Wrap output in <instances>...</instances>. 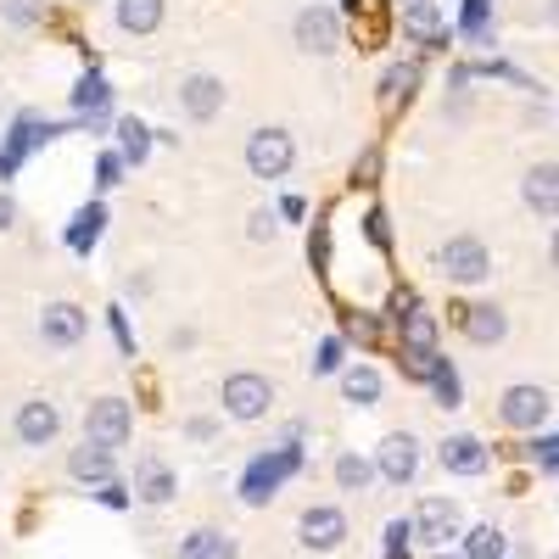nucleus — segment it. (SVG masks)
Listing matches in <instances>:
<instances>
[{"instance_id": "473e14b6", "label": "nucleus", "mask_w": 559, "mask_h": 559, "mask_svg": "<svg viewBox=\"0 0 559 559\" xmlns=\"http://www.w3.org/2000/svg\"><path fill=\"white\" fill-rule=\"evenodd\" d=\"M464 34L487 39V0H464Z\"/></svg>"}, {"instance_id": "f704fd0d", "label": "nucleus", "mask_w": 559, "mask_h": 559, "mask_svg": "<svg viewBox=\"0 0 559 559\" xmlns=\"http://www.w3.org/2000/svg\"><path fill=\"white\" fill-rule=\"evenodd\" d=\"M532 453L543 459V471H548V476H559V437H543V442H532Z\"/></svg>"}, {"instance_id": "79ce46f5", "label": "nucleus", "mask_w": 559, "mask_h": 559, "mask_svg": "<svg viewBox=\"0 0 559 559\" xmlns=\"http://www.w3.org/2000/svg\"><path fill=\"white\" fill-rule=\"evenodd\" d=\"M548 17H554V23H559V0H548Z\"/></svg>"}, {"instance_id": "9d476101", "label": "nucleus", "mask_w": 559, "mask_h": 559, "mask_svg": "<svg viewBox=\"0 0 559 559\" xmlns=\"http://www.w3.org/2000/svg\"><path fill=\"white\" fill-rule=\"evenodd\" d=\"M297 45L308 57H331L336 45H342V23H336V12L331 7H308L302 17H297Z\"/></svg>"}, {"instance_id": "6ab92c4d", "label": "nucleus", "mask_w": 559, "mask_h": 559, "mask_svg": "<svg viewBox=\"0 0 559 559\" xmlns=\"http://www.w3.org/2000/svg\"><path fill=\"white\" fill-rule=\"evenodd\" d=\"M179 559H236V537L218 532V526H197L179 543Z\"/></svg>"}, {"instance_id": "aec40b11", "label": "nucleus", "mask_w": 559, "mask_h": 559, "mask_svg": "<svg viewBox=\"0 0 559 559\" xmlns=\"http://www.w3.org/2000/svg\"><path fill=\"white\" fill-rule=\"evenodd\" d=\"M464 336L481 342V347L503 342V336H509V319H503V308H498V302H476L471 313H464Z\"/></svg>"}, {"instance_id": "ea45409f", "label": "nucleus", "mask_w": 559, "mask_h": 559, "mask_svg": "<svg viewBox=\"0 0 559 559\" xmlns=\"http://www.w3.org/2000/svg\"><path fill=\"white\" fill-rule=\"evenodd\" d=\"M12 218H17V207H12V197H0V229H12Z\"/></svg>"}, {"instance_id": "9b49d317", "label": "nucleus", "mask_w": 559, "mask_h": 559, "mask_svg": "<svg viewBox=\"0 0 559 559\" xmlns=\"http://www.w3.org/2000/svg\"><path fill=\"white\" fill-rule=\"evenodd\" d=\"M414 532H419V543L448 548V537H459V503L453 498H426L414 509Z\"/></svg>"}, {"instance_id": "f257e3e1", "label": "nucleus", "mask_w": 559, "mask_h": 559, "mask_svg": "<svg viewBox=\"0 0 559 559\" xmlns=\"http://www.w3.org/2000/svg\"><path fill=\"white\" fill-rule=\"evenodd\" d=\"M297 464H302V448H274V453H258L247 464V476H241V498L247 503H269L280 492V481L297 476Z\"/></svg>"}, {"instance_id": "a211bd4d", "label": "nucleus", "mask_w": 559, "mask_h": 559, "mask_svg": "<svg viewBox=\"0 0 559 559\" xmlns=\"http://www.w3.org/2000/svg\"><path fill=\"white\" fill-rule=\"evenodd\" d=\"M403 34L419 39V45H442V12H437V0H408V7H403Z\"/></svg>"}, {"instance_id": "72a5a7b5", "label": "nucleus", "mask_w": 559, "mask_h": 559, "mask_svg": "<svg viewBox=\"0 0 559 559\" xmlns=\"http://www.w3.org/2000/svg\"><path fill=\"white\" fill-rule=\"evenodd\" d=\"M0 12H7V23H17V28H28V23L39 17V0H7V7H0Z\"/></svg>"}, {"instance_id": "f03ea898", "label": "nucleus", "mask_w": 559, "mask_h": 559, "mask_svg": "<svg viewBox=\"0 0 559 559\" xmlns=\"http://www.w3.org/2000/svg\"><path fill=\"white\" fill-rule=\"evenodd\" d=\"M129 437H134V414H129L123 397H96V403L84 408V442H96V448L118 453Z\"/></svg>"}, {"instance_id": "1a4fd4ad", "label": "nucleus", "mask_w": 559, "mask_h": 559, "mask_svg": "<svg viewBox=\"0 0 559 559\" xmlns=\"http://www.w3.org/2000/svg\"><path fill=\"white\" fill-rule=\"evenodd\" d=\"M84 308L79 302H45V313H39V342L45 347H79L84 342Z\"/></svg>"}, {"instance_id": "393cba45", "label": "nucleus", "mask_w": 559, "mask_h": 559, "mask_svg": "<svg viewBox=\"0 0 559 559\" xmlns=\"http://www.w3.org/2000/svg\"><path fill=\"white\" fill-rule=\"evenodd\" d=\"M107 102H112V90L102 84V73H96V68H90V73L79 79V90H73V107L96 118V112H107Z\"/></svg>"}, {"instance_id": "f3484780", "label": "nucleus", "mask_w": 559, "mask_h": 559, "mask_svg": "<svg viewBox=\"0 0 559 559\" xmlns=\"http://www.w3.org/2000/svg\"><path fill=\"white\" fill-rule=\"evenodd\" d=\"M68 476H73V481H96V487H107V481H112V453L96 448V442L73 448V453H68Z\"/></svg>"}, {"instance_id": "b1692460", "label": "nucleus", "mask_w": 559, "mask_h": 559, "mask_svg": "<svg viewBox=\"0 0 559 559\" xmlns=\"http://www.w3.org/2000/svg\"><path fill=\"white\" fill-rule=\"evenodd\" d=\"M509 554V537L498 526H471L464 532V559H503Z\"/></svg>"}, {"instance_id": "20e7f679", "label": "nucleus", "mask_w": 559, "mask_h": 559, "mask_svg": "<svg viewBox=\"0 0 559 559\" xmlns=\"http://www.w3.org/2000/svg\"><path fill=\"white\" fill-rule=\"evenodd\" d=\"M297 543L308 548V554H331V548H342L347 543V515L336 503H308L302 509V521H297Z\"/></svg>"}, {"instance_id": "2eb2a0df", "label": "nucleus", "mask_w": 559, "mask_h": 559, "mask_svg": "<svg viewBox=\"0 0 559 559\" xmlns=\"http://www.w3.org/2000/svg\"><path fill=\"white\" fill-rule=\"evenodd\" d=\"M521 202H526L532 213H543V218L559 213V163H537V168H526V179H521Z\"/></svg>"}, {"instance_id": "4c0bfd02", "label": "nucleus", "mask_w": 559, "mask_h": 559, "mask_svg": "<svg viewBox=\"0 0 559 559\" xmlns=\"http://www.w3.org/2000/svg\"><path fill=\"white\" fill-rule=\"evenodd\" d=\"M364 224H369V241H376V247H386V213H369Z\"/></svg>"}, {"instance_id": "2f4dec72", "label": "nucleus", "mask_w": 559, "mask_h": 559, "mask_svg": "<svg viewBox=\"0 0 559 559\" xmlns=\"http://www.w3.org/2000/svg\"><path fill=\"white\" fill-rule=\"evenodd\" d=\"M313 369H319V376H336V369H342V342H336V336H324V342H319Z\"/></svg>"}, {"instance_id": "c85d7f7f", "label": "nucleus", "mask_w": 559, "mask_h": 559, "mask_svg": "<svg viewBox=\"0 0 559 559\" xmlns=\"http://www.w3.org/2000/svg\"><path fill=\"white\" fill-rule=\"evenodd\" d=\"M118 134H123V163H146V152H152V129L146 123H118Z\"/></svg>"}, {"instance_id": "c03bdc74", "label": "nucleus", "mask_w": 559, "mask_h": 559, "mask_svg": "<svg viewBox=\"0 0 559 559\" xmlns=\"http://www.w3.org/2000/svg\"><path fill=\"white\" fill-rule=\"evenodd\" d=\"M554 559H559V554H554Z\"/></svg>"}, {"instance_id": "c756f323", "label": "nucleus", "mask_w": 559, "mask_h": 559, "mask_svg": "<svg viewBox=\"0 0 559 559\" xmlns=\"http://www.w3.org/2000/svg\"><path fill=\"white\" fill-rule=\"evenodd\" d=\"M408 543H419L414 521H386V559H408Z\"/></svg>"}, {"instance_id": "f8f14e48", "label": "nucleus", "mask_w": 559, "mask_h": 559, "mask_svg": "<svg viewBox=\"0 0 559 559\" xmlns=\"http://www.w3.org/2000/svg\"><path fill=\"white\" fill-rule=\"evenodd\" d=\"M57 431H62L57 403L28 397V403L17 408V442H23V448H45V442H57Z\"/></svg>"}, {"instance_id": "4468645a", "label": "nucleus", "mask_w": 559, "mask_h": 559, "mask_svg": "<svg viewBox=\"0 0 559 559\" xmlns=\"http://www.w3.org/2000/svg\"><path fill=\"white\" fill-rule=\"evenodd\" d=\"M179 107L191 112L197 123L218 118V112H224V79H213V73H191V79L179 84Z\"/></svg>"}, {"instance_id": "7c9ffc66", "label": "nucleus", "mask_w": 559, "mask_h": 559, "mask_svg": "<svg viewBox=\"0 0 559 559\" xmlns=\"http://www.w3.org/2000/svg\"><path fill=\"white\" fill-rule=\"evenodd\" d=\"M414 84H419V68H414V62H403V68H392V73H386V84H381V90H386V102H397V96H408Z\"/></svg>"}, {"instance_id": "58836bf2", "label": "nucleus", "mask_w": 559, "mask_h": 559, "mask_svg": "<svg viewBox=\"0 0 559 559\" xmlns=\"http://www.w3.org/2000/svg\"><path fill=\"white\" fill-rule=\"evenodd\" d=\"M252 236H258V241L274 236V218H269V213H252Z\"/></svg>"}, {"instance_id": "423d86ee", "label": "nucleus", "mask_w": 559, "mask_h": 559, "mask_svg": "<svg viewBox=\"0 0 559 559\" xmlns=\"http://www.w3.org/2000/svg\"><path fill=\"white\" fill-rule=\"evenodd\" d=\"M437 263H442L448 280H459V286H476V280H487V269H492V258H487V247L476 236H453L437 252Z\"/></svg>"}, {"instance_id": "4be33fe9", "label": "nucleus", "mask_w": 559, "mask_h": 559, "mask_svg": "<svg viewBox=\"0 0 559 559\" xmlns=\"http://www.w3.org/2000/svg\"><path fill=\"white\" fill-rule=\"evenodd\" d=\"M163 23V0H118V28L123 34H152Z\"/></svg>"}, {"instance_id": "dca6fc26", "label": "nucleus", "mask_w": 559, "mask_h": 559, "mask_svg": "<svg viewBox=\"0 0 559 559\" xmlns=\"http://www.w3.org/2000/svg\"><path fill=\"white\" fill-rule=\"evenodd\" d=\"M442 471H453V476H481V471H487V448H481V437H471V431L442 437Z\"/></svg>"}, {"instance_id": "0eeeda50", "label": "nucleus", "mask_w": 559, "mask_h": 559, "mask_svg": "<svg viewBox=\"0 0 559 559\" xmlns=\"http://www.w3.org/2000/svg\"><path fill=\"white\" fill-rule=\"evenodd\" d=\"M403 319V358L414 364V376H431V358H437V319L426 313V308H414L408 302V313H397Z\"/></svg>"}, {"instance_id": "a878e982", "label": "nucleus", "mask_w": 559, "mask_h": 559, "mask_svg": "<svg viewBox=\"0 0 559 559\" xmlns=\"http://www.w3.org/2000/svg\"><path fill=\"white\" fill-rule=\"evenodd\" d=\"M369 481H376V464H369V459H358V453H342L336 459V487L342 492H364Z\"/></svg>"}, {"instance_id": "c9c22d12", "label": "nucleus", "mask_w": 559, "mask_h": 559, "mask_svg": "<svg viewBox=\"0 0 559 559\" xmlns=\"http://www.w3.org/2000/svg\"><path fill=\"white\" fill-rule=\"evenodd\" d=\"M96 174H102V185H118V174H123V157H118V152H107Z\"/></svg>"}, {"instance_id": "e433bc0d", "label": "nucleus", "mask_w": 559, "mask_h": 559, "mask_svg": "<svg viewBox=\"0 0 559 559\" xmlns=\"http://www.w3.org/2000/svg\"><path fill=\"white\" fill-rule=\"evenodd\" d=\"M96 498H102V503H107V509H123V503H129V492H123V487H118V481H107V487H102V492H96Z\"/></svg>"}, {"instance_id": "5701e85b", "label": "nucleus", "mask_w": 559, "mask_h": 559, "mask_svg": "<svg viewBox=\"0 0 559 559\" xmlns=\"http://www.w3.org/2000/svg\"><path fill=\"white\" fill-rule=\"evenodd\" d=\"M342 392H347V403H381V369H369V364H353L347 376H342Z\"/></svg>"}, {"instance_id": "39448f33", "label": "nucleus", "mask_w": 559, "mask_h": 559, "mask_svg": "<svg viewBox=\"0 0 559 559\" xmlns=\"http://www.w3.org/2000/svg\"><path fill=\"white\" fill-rule=\"evenodd\" d=\"M218 403H224L229 419H263L269 403H274V386H269L263 376H252V369H241V376H229V381H224Z\"/></svg>"}, {"instance_id": "a19ab883", "label": "nucleus", "mask_w": 559, "mask_h": 559, "mask_svg": "<svg viewBox=\"0 0 559 559\" xmlns=\"http://www.w3.org/2000/svg\"><path fill=\"white\" fill-rule=\"evenodd\" d=\"M548 258H554V269H559V229H554V241H548Z\"/></svg>"}, {"instance_id": "412c9836", "label": "nucleus", "mask_w": 559, "mask_h": 559, "mask_svg": "<svg viewBox=\"0 0 559 559\" xmlns=\"http://www.w3.org/2000/svg\"><path fill=\"white\" fill-rule=\"evenodd\" d=\"M134 498H140V503H168V498H174V471H168L163 459H146V464H140Z\"/></svg>"}, {"instance_id": "cd10ccee", "label": "nucleus", "mask_w": 559, "mask_h": 559, "mask_svg": "<svg viewBox=\"0 0 559 559\" xmlns=\"http://www.w3.org/2000/svg\"><path fill=\"white\" fill-rule=\"evenodd\" d=\"M426 381H431V392H437L442 408H459V376H453V364H448L442 353L431 358V376H426Z\"/></svg>"}, {"instance_id": "ddd939ff", "label": "nucleus", "mask_w": 559, "mask_h": 559, "mask_svg": "<svg viewBox=\"0 0 559 559\" xmlns=\"http://www.w3.org/2000/svg\"><path fill=\"white\" fill-rule=\"evenodd\" d=\"M376 471L392 481V487H403V481H414L419 476V442L408 437V431H392L386 442H381V459H376Z\"/></svg>"}, {"instance_id": "37998d69", "label": "nucleus", "mask_w": 559, "mask_h": 559, "mask_svg": "<svg viewBox=\"0 0 559 559\" xmlns=\"http://www.w3.org/2000/svg\"><path fill=\"white\" fill-rule=\"evenodd\" d=\"M442 559H448V554H442ZM453 559H464V554H453Z\"/></svg>"}, {"instance_id": "7ed1b4c3", "label": "nucleus", "mask_w": 559, "mask_h": 559, "mask_svg": "<svg viewBox=\"0 0 559 559\" xmlns=\"http://www.w3.org/2000/svg\"><path fill=\"white\" fill-rule=\"evenodd\" d=\"M292 157H297V146H292L286 129H252L247 134V168H252V179H280L292 168Z\"/></svg>"}, {"instance_id": "6e6552de", "label": "nucleus", "mask_w": 559, "mask_h": 559, "mask_svg": "<svg viewBox=\"0 0 559 559\" xmlns=\"http://www.w3.org/2000/svg\"><path fill=\"white\" fill-rule=\"evenodd\" d=\"M498 419L509 431H537L543 419H548V392L543 386H509L498 397Z\"/></svg>"}, {"instance_id": "bb28decb", "label": "nucleus", "mask_w": 559, "mask_h": 559, "mask_svg": "<svg viewBox=\"0 0 559 559\" xmlns=\"http://www.w3.org/2000/svg\"><path fill=\"white\" fill-rule=\"evenodd\" d=\"M102 224H107V213H102L96 202H90V207L73 218V236H68V241H73V252H90V247H96V241H102Z\"/></svg>"}]
</instances>
